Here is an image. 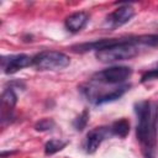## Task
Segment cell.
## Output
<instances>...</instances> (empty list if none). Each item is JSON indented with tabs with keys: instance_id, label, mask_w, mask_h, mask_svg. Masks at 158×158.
I'll list each match as a JSON object with an SVG mask.
<instances>
[{
	"instance_id": "1",
	"label": "cell",
	"mask_w": 158,
	"mask_h": 158,
	"mask_svg": "<svg viewBox=\"0 0 158 158\" xmlns=\"http://www.w3.org/2000/svg\"><path fill=\"white\" fill-rule=\"evenodd\" d=\"M137 115L136 136L142 147V152L146 158H153L156 148V123L152 115L151 102L147 100L139 101L135 106Z\"/></svg>"
},
{
	"instance_id": "2",
	"label": "cell",
	"mask_w": 158,
	"mask_h": 158,
	"mask_svg": "<svg viewBox=\"0 0 158 158\" xmlns=\"http://www.w3.org/2000/svg\"><path fill=\"white\" fill-rule=\"evenodd\" d=\"M138 44H141V37L114 38V42L109 47L95 52V56L102 63H114L131 59L138 54Z\"/></svg>"
},
{
	"instance_id": "3",
	"label": "cell",
	"mask_w": 158,
	"mask_h": 158,
	"mask_svg": "<svg viewBox=\"0 0 158 158\" xmlns=\"http://www.w3.org/2000/svg\"><path fill=\"white\" fill-rule=\"evenodd\" d=\"M32 65L40 70H59L69 65V57L58 51H43L32 58Z\"/></svg>"
},
{
	"instance_id": "4",
	"label": "cell",
	"mask_w": 158,
	"mask_h": 158,
	"mask_svg": "<svg viewBox=\"0 0 158 158\" xmlns=\"http://www.w3.org/2000/svg\"><path fill=\"white\" fill-rule=\"evenodd\" d=\"M132 74V69L126 65H114L102 69L94 74L93 79L102 84H120L128 79Z\"/></svg>"
},
{
	"instance_id": "5",
	"label": "cell",
	"mask_w": 158,
	"mask_h": 158,
	"mask_svg": "<svg viewBox=\"0 0 158 158\" xmlns=\"http://www.w3.org/2000/svg\"><path fill=\"white\" fill-rule=\"evenodd\" d=\"M30 64H32V58L27 54H11L1 58V68L6 74H14Z\"/></svg>"
},
{
	"instance_id": "6",
	"label": "cell",
	"mask_w": 158,
	"mask_h": 158,
	"mask_svg": "<svg viewBox=\"0 0 158 158\" xmlns=\"http://www.w3.org/2000/svg\"><path fill=\"white\" fill-rule=\"evenodd\" d=\"M135 15V10L131 5L126 4L122 6H118L116 10H114L109 16L106 17V25L110 28H117L122 25L127 23Z\"/></svg>"
},
{
	"instance_id": "7",
	"label": "cell",
	"mask_w": 158,
	"mask_h": 158,
	"mask_svg": "<svg viewBox=\"0 0 158 158\" xmlns=\"http://www.w3.org/2000/svg\"><path fill=\"white\" fill-rule=\"evenodd\" d=\"M111 133L110 127H96L89 131L85 138L84 148L86 153H94L99 148V146L102 143L104 139H106Z\"/></svg>"
},
{
	"instance_id": "8",
	"label": "cell",
	"mask_w": 158,
	"mask_h": 158,
	"mask_svg": "<svg viewBox=\"0 0 158 158\" xmlns=\"http://www.w3.org/2000/svg\"><path fill=\"white\" fill-rule=\"evenodd\" d=\"M88 21H89V15L84 11H79V12H74L70 16H68L65 19L64 25L68 31L75 33V32L81 31L86 26Z\"/></svg>"
},
{
	"instance_id": "9",
	"label": "cell",
	"mask_w": 158,
	"mask_h": 158,
	"mask_svg": "<svg viewBox=\"0 0 158 158\" xmlns=\"http://www.w3.org/2000/svg\"><path fill=\"white\" fill-rule=\"evenodd\" d=\"M16 101H17V96L12 89L4 90L1 95V121L2 122L10 117V114L14 110Z\"/></svg>"
},
{
	"instance_id": "10",
	"label": "cell",
	"mask_w": 158,
	"mask_h": 158,
	"mask_svg": "<svg viewBox=\"0 0 158 158\" xmlns=\"http://www.w3.org/2000/svg\"><path fill=\"white\" fill-rule=\"evenodd\" d=\"M128 89V85H123V86H120V88H116V89H112L111 91H107V93H104L101 95H99L95 100H94V104L95 105H101V104H105V102H110V101H115L117 99H120L125 91Z\"/></svg>"
},
{
	"instance_id": "11",
	"label": "cell",
	"mask_w": 158,
	"mask_h": 158,
	"mask_svg": "<svg viewBox=\"0 0 158 158\" xmlns=\"http://www.w3.org/2000/svg\"><path fill=\"white\" fill-rule=\"evenodd\" d=\"M111 133L115 135V136H118V137H126L127 133L130 132V122L126 120V118H121V120H117L115 121L111 127Z\"/></svg>"
},
{
	"instance_id": "12",
	"label": "cell",
	"mask_w": 158,
	"mask_h": 158,
	"mask_svg": "<svg viewBox=\"0 0 158 158\" xmlns=\"http://www.w3.org/2000/svg\"><path fill=\"white\" fill-rule=\"evenodd\" d=\"M67 144H68L67 141H63V139H59V138L49 139V141L44 144V153H46L47 156L54 154V153L62 151Z\"/></svg>"
},
{
	"instance_id": "13",
	"label": "cell",
	"mask_w": 158,
	"mask_h": 158,
	"mask_svg": "<svg viewBox=\"0 0 158 158\" xmlns=\"http://www.w3.org/2000/svg\"><path fill=\"white\" fill-rule=\"evenodd\" d=\"M88 118H89V111H88V110H84V111L74 120V122H73L75 130H77V131H83V130L85 128L86 123H88Z\"/></svg>"
},
{
	"instance_id": "14",
	"label": "cell",
	"mask_w": 158,
	"mask_h": 158,
	"mask_svg": "<svg viewBox=\"0 0 158 158\" xmlns=\"http://www.w3.org/2000/svg\"><path fill=\"white\" fill-rule=\"evenodd\" d=\"M53 125H54V122H53L52 120H49V118H43V120H41L40 122L36 123V130H37V131L51 130V128L53 127Z\"/></svg>"
},
{
	"instance_id": "15",
	"label": "cell",
	"mask_w": 158,
	"mask_h": 158,
	"mask_svg": "<svg viewBox=\"0 0 158 158\" xmlns=\"http://www.w3.org/2000/svg\"><path fill=\"white\" fill-rule=\"evenodd\" d=\"M152 79H158V67L142 75V81H147V80H152Z\"/></svg>"
},
{
	"instance_id": "16",
	"label": "cell",
	"mask_w": 158,
	"mask_h": 158,
	"mask_svg": "<svg viewBox=\"0 0 158 158\" xmlns=\"http://www.w3.org/2000/svg\"><path fill=\"white\" fill-rule=\"evenodd\" d=\"M157 121H158V109H157Z\"/></svg>"
}]
</instances>
